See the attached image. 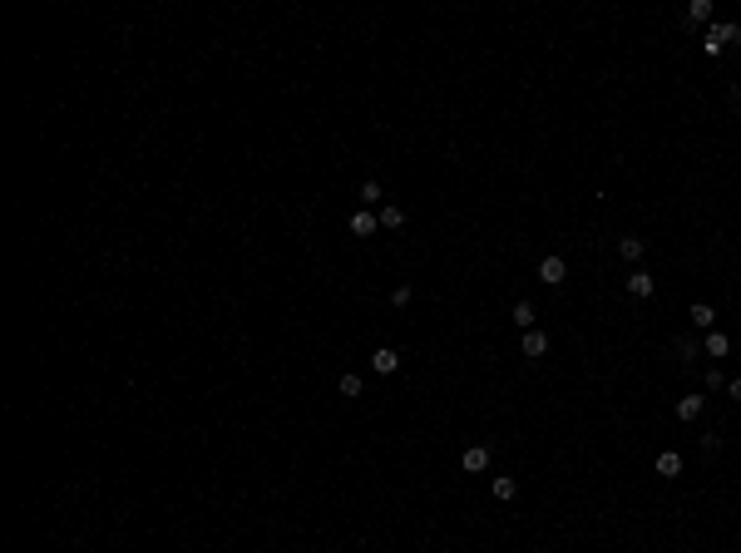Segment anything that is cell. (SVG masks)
<instances>
[{"mask_svg": "<svg viewBox=\"0 0 741 553\" xmlns=\"http://www.w3.org/2000/svg\"><path fill=\"white\" fill-rule=\"evenodd\" d=\"M376 228H381V217H376V212H366V208L351 217V233H356V237H371Z\"/></svg>", "mask_w": 741, "mask_h": 553, "instance_id": "8992f818", "label": "cell"}, {"mask_svg": "<svg viewBox=\"0 0 741 553\" xmlns=\"http://www.w3.org/2000/svg\"><path fill=\"white\" fill-rule=\"evenodd\" d=\"M618 257H622V262H638V257H643V237H618Z\"/></svg>", "mask_w": 741, "mask_h": 553, "instance_id": "8fae6325", "label": "cell"}, {"mask_svg": "<svg viewBox=\"0 0 741 553\" xmlns=\"http://www.w3.org/2000/svg\"><path fill=\"white\" fill-rule=\"evenodd\" d=\"M381 198H385V193H381V183H376V178H371V183H361V203H366V208H371V203H381Z\"/></svg>", "mask_w": 741, "mask_h": 553, "instance_id": "e0dca14e", "label": "cell"}, {"mask_svg": "<svg viewBox=\"0 0 741 553\" xmlns=\"http://www.w3.org/2000/svg\"><path fill=\"white\" fill-rule=\"evenodd\" d=\"M376 217H381V228H385V233L406 228V208H395V203H381V212H376Z\"/></svg>", "mask_w": 741, "mask_h": 553, "instance_id": "277c9868", "label": "cell"}, {"mask_svg": "<svg viewBox=\"0 0 741 553\" xmlns=\"http://www.w3.org/2000/svg\"><path fill=\"white\" fill-rule=\"evenodd\" d=\"M702 415V396H682L677 400V420H697Z\"/></svg>", "mask_w": 741, "mask_h": 553, "instance_id": "7c38bea8", "label": "cell"}, {"mask_svg": "<svg viewBox=\"0 0 741 553\" xmlns=\"http://www.w3.org/2000/svg\"><path fill=\"white\" fill-rule=\"evenodd\" d=\"M687 20H692V25H707V20H712V0H692V6H687Z\"/></svg>", "mask_w": 741, "mask_h": 553, "instance_id": "5bb4252c", "label": "cell"}, {"mask_svg": "<svg viewBox=\"0 0 741 553\" xmlns=\"http://www.w3.org/2000/svg\"><path fill=\"white\" fill-rule=\"evenodd\" d=\"M336 391H341V396H346V400H351V396H361V375H351V371H346V375H341V380H336Z\"/></svg>", "mask_w": 741, "mask_h": 553, "instance_id": "2e32d148", "label": "cell"}, {"mask_svg": "<svg viewBox=\"0 0 741 553\" xmlns=\"http://www.w3.org/2000/svg\"><path fill=\"white\" fill-rule=\"evenodd\" d=\"M539 276H544V282H549V287H558V282H563V276H568V267H563V257H544V262H539Z\"/></svg>", "mask_w": 741, "mask_h": 553, "instance_id": "3957f363", "label": "cell"}, {"mask_svg": "<svg viewBox=\"0 0 741 553\" xmlns=\"http://www.w3.org/2000/svg\"><path fill=\"white\" fill-rule=\"evenodd\" d=\"M726 391H731V396H736V400H741V380H731V385H726Z\"/></svg>", "mask_w": 741, "mask_h": 553, "instance_id": "ac0fdd59", "label": "cell"}, {"mask_svg": "<svg viewBox=\"0 0 741 553\" xmlns=\"http://www.w3.org/2000/svg\"><path fill=\"white\" fill-rule=\"evenodd\" d=\"M371 371H376V375H390V371H401V351H390V346H376V351H371Z\"/></svg>", "mask_w": 741, "mask_h": 553, "instance_id": "6da1fadb", "label": "cell"}, {"mask_svg": "<svg viewBox=\"0 0 741 553\" xmlns=\"http://www.w3.org/2000/svg\"><path fill=\"white\" fill-rule=\"evenodd\" d=\"M534 321H539V311H534V302H514V326H524V331H534Z\"/></svg>", "mask_w": 741, "mask_h": 553, "instance_id": "30bf717a", "label": "cell"}, {"mask_svg": "<svg viewBox=\"0 0 741 553\" xmlns=\"http://www.w3.org/2000/svg\"><path fill=\"white\" fill-rule=\"evenodd\" d=\"M489 494H494V499H499V504H509V499H514V494H519V484H514V479H509V474H494V484H489Z\"/></svg>", "mask_w": 741, "mask_h": 553, "instance_id": "5b68a950", "label": "cell"}, {"mask_svg": "<svg viewBox=\"0 0 741 553\" xmlns=\"http://www.w3.org/2000/svg\"><path fill=\"white\" fill-rule=\"evenodd\" d=\"M628 297H638V302H643V297H652V272H643V267H638V272H628Z\"/></svg>", "mask_w": 741, "mask_h": 553, "instance_id": "7a4b0ae2", "label": "cell"}, {"mask_svg": "<svg viewBox=\"0 0 741 553\" xmlns=\"http://www.w3.org/2000/svg\"><path fill=\"white\" fill-rule=\"evenodd\" d=\"M687 316H692V326H697V331H712V321H717V311H712L707 302H692V311H687Z\"/></svg>", "mask_w": 741, "mask_h": 553, "instance_id": "52a82bcc", "label": "cell"}, {"mask_svg": "<svg viewBox=\"0 0 741 553\" xmlns=\"http://www.w3.org/2000/svg\"><path fill=\"white\" fill-rule=\"evenodd\" d=\"M484 465H489V450H484V445H470V450H465V469L475 474V469H484Z\"/></svg>", "mask_w": 741, "mask_h": 553, "instance_id": "4fadbf2b", "label": "cell"}, {"mask_svg": "<svg viewBox=\"0 0 741 553\" xmlns=\"http://www.w3.org/2000/svg\"><path fill=\"white\" fill-rule=\"evenodd\" d=\"M731 351V341L721 336V331H707V356H726Z\"/></svg>", "mask_w": 741, "mask_h": 553, "instance_id": "9a60e30c", "label": "cell"}, {"mask_svg": "<svg viewBox=\"0 0 741 553\" xmlns=\"http://www.w3.org/2000/svg\"><path fill=\"white\" fill-rule=\"evenodd\" d=\"M524 356H549V336H544V331H524Z\"/></svg>", "mask_w": 741, "mask_h": 553, "instance_id": "9c48e42d", "label": "cell"}, {"mask_svg": "<svg viewBox=\"0 0 741 553\" xmlns=\"http://www.w3.org/2000/svg\"><path fill=\"white\" fill-rule=\"evenodd\" d=\"M657 474H662V479L682 474V455H677V450H662V455H657Z\"/></svg>", "mask_w": 741, "mask_h": 553, "instance_id": "ba28073f", "label": "cell"}]
</instances>
